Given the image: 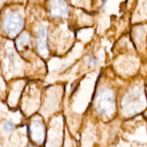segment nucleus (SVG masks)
Listing matches in <instances>:
<instances>
[{
	"label": "nucleus",
	"instance_id": "obj_7",
	"mask_svg": "<svg viewBox=\"0 0 147 147\" xmlns=\"http://www.w3.org/2000/svg\"><path fill=\"white\" fill-rule=\"evenodd\" d=\"M14 128L13 123L10 121H6L4 123L3 129L6 132H11Z\"/></svg>",
	"mask_w": 147,
	"mask_h": 147
},
{
	"label": "nucleus",
	"instance_id": "obj_4",
	"mask_svg": "<svg viewBox=\"0 0 147 147\" xmlns=\"http://www.w3.org/2000/svg\"><path fill=\"white\" fill-rule=\"evenodd\" d=\"M32 139L38 144L42 143L44 137V128L38 121H33L29 127Z\"/></svg>",
	"mask_w": 147,
	"mask_h": 147
},
{
	"label": "nucleus",
	"instance_id": "obj_2",
	"mask_svg": "<svg viewBox=\"0 0 147 147\" xmlns=\"http://www.w3.org/2000/svg\"><path fill=\"white\" fill-rule=\"evenodd\" d=\"M96 109L99 113L109 115L114 112L115 98L111 90L107 88H103L96 98Z\"/></svg>",
	"mask_w": 147,
	"mask_h": 147
},
{
	"label": "nucleus",
	"instance_id": "obj_10",
	"mask_svg": "<svg viewBox=\"0 0 147 147\" xmlns=\"http://www.w3.org/2000/svg\"><path fill=\"white\" fill-rule=\"evenodd\" d=\"M3 1H4V0H0V4H1Z\"/></svg>",
	"mask_w": 147,
	"mask_h": 147
},
{
	"label": "nucleus",
	"instance_id": "obj_9",
	"mask_svg": "<svg viewBox=\"0 0 147 147\" xmlns=\"http://www.w3.org/2000/svg\"><path fill=\"white\" fill-rule=\"evenodd\" d=\"M107 0H103V1H102V4H101V6H100V9L103 8V7L104 5H105V3L107 2Z\"/></svg>",
	"mask_w": 147,
	"mask_h": 147
},
{
	"label": "nucleus",
	"instance_id": "obj_3",
	"mask_svg": "<svg viewBox=\"0 0 147 147\" xmlns=\"http://www.w3.org/2000/svg\"><path fill=\"white\" fill-rule=\"evenodd\" d=\"M50 14L55 17H65L69 14V7L64 0H51L49 2Z\"/></svg>",
	"mask_w": 147,
	"mask_h": 147
},
{
	"label": "nucleus",
	"instance_id": "obj_6",
	"mask_svg": "<svg viewBox=\"0 0 147 147\" xmlns=\"http://www.w3.org/2000/svg\"><path fill=\"white\" fill-rule=\"evenodd\" d=\"M30 36L27 32L21 33L16 40V46L19 50L27 47L30 42Z\"/></svg>",
	"mask_w": 147,
	"mask_h": 147
},
{
	"label": "nucleus",
	"instance_id": "obj_11",
	"mask_svg": "<svg viewBox=\"0 0 147 147\" xmlns=\"http://www.w3.org/2000/svg\"><path fill=\"white\" fill-rule=\"evenodd\" d=\"M28 147H34V146H28Z\"/></svg>",
	"mask_w": 147,
	"mask_h": 147
},
{
	"label": "nucleus",
	"instance_id": "obj_1",
	"mask_svg": "<svg viewBox=\"0 0 147 147\" xmlns=\"http://www.w3.org/2000/svg\"><path fill=\"white\" fill-rule=\"evenodd\" d=\"M2 27L6 35L10 38L17 36L23 27V18L17 11H11L2 19Z\"/></svg>",
	"mask_w": 147,
	"mask_h": 147
},
{
	"label": "nucleus",
	"instance_id": "obj_5",
	"mask_svg": "<svg viewBox=\"0 0 147 147\" xmlns=\"http://www.w3.org/2000/svg\"><path fill=\"white\" fill-rule=\"evenodd\" d=\"M38 41L37 44V49L38 53L43 57L47 55L48 47L47 44V29L44 25H41L38 30Z\"/></svg>",
	"mask_w": 147,
	"mask_h": 147
},
{
	"label": "nucleus",
	"instance_id": "obj_8",
	"mask_svg": "<svg viewBox=\"0 0 147 147\" xmlns=\"http://www.w3.org/2000/svg\"><path fill=\"white\" fill-rule=\"evenodd\" d=\"M87 62L89 65L95 66L98 64V60L92 55H88L87 57Z\"/></svg>",
	"mask_w": 147,
	"mask_h": 147
}]
</instances>
